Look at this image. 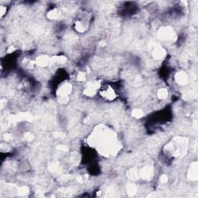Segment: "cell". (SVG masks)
<instances>
[{"label":"cell","instance_id":"cell-7","mask_svg":"<svg viewBox=\"0 0 198 198\" xmlns=\"http://www.w3.org/2000/svg\"><path fill=\"white\" fill-rule=\"evenodd\" d=\"M60 16V12L57 9H54L53 11H51L49 13V17L50 19H57L58 16Z\"/></svg>","mask_w":198,"mask_h":198},{"label":"cell","instance_id":"cell-5","mask_svg":"<svg viewBox=\"0 0 198 198\" xmlns=\"http://www.w3.org/2000/svg\"><path fill=\"white\" fill-rule=\"evenodd\" d=\"M153 55L156 59H160L163 57L165 56V51L164 50L162 49L161 47H157L153 51Z\"/></svg>","mask_w":198,"mask_h":198},{"label":"cell","instance_id":"cell-1","mask_svg":"<svg viewBox=\"0 0 198 198\" xmlns=\"http://www.w3.org/2000/svg\"><path fill=\"white\" fill-rule=\"evenodd\" d=\"M159 37L161 39L164 40H171L173 39L174 34H173V30H171L170 27L163 28L159 32Z\"/></svg>","mask_w":198,"mask_h":198},{"label":"cell","instance_id":"cell-8","mask_svg":"<svg viewBox=\"0 0 198 198\" xmlns=\"http://www.w3.org/2000/svg\"><path fill=\"white\" fill-rule=\"evenodd\" d=\"M132 115H133L135 117H136V118H140V117L142 116L143 113H142V112L141 110H135L133 112V113H132Z\"/></svg>","mask_w":198,"mask_h":198},{"label":"cell","instance_id":"cell-2","mask_svg":"<svg viewBox=\"0 0 198 198\" xmlns=\"http://www.w3.org/2000/svg\"><path fill=\"white\" fill-rule=\"evenodd\" d=\"M50 61V59L49 57H46V56H40L37 59V65L39 67H45L49 65Z\"/></svg>","mask_w":198,"mask_h":198},{"label":"cell","instance_id":"cell-6","mask_svg":"<svg viewBox=\"0 0 198 198\" xmlns=\"http://www.w3.org/2000/svg\"><path fill=\"white\" fill-rule=\"evenodd\" d=\"M167 96H168V91L167 89L162 88L158 91V97L160 99H165Z\"/></svg>","mask_w":198,"mask_h":198},{"label":"cell","instance_id":"cell-4","mask_svg":"<svg viewBox=\"0 0 198 198\" xmlns=\"http://www.w3.org/2000/svg\"><path fill=\"white\" fill-rule=\"evenodd\" d=\"M104 94H103V97L106 99H108V100H112L115 98V93L113 91V89L111 88H108L107 89H104Z\"/></svg>","mask_w":198,"mask_h":198},{"label":"cell","instance_id":"cell-3","mask_svg":"<svg viewBox=\"0 0 198 198\" xmlns=\"http://www.w3.org/2000/svg\"><path fill=\"white\" fill-rule=\"evenodd\" d=\"M175 79H176V81L180 85H183L186 83V80H187V77H186V74L183 72H180L178 73L176 77H175Z\"/></svg>","mask_w":198,"mask_h":198}]
</instances>
